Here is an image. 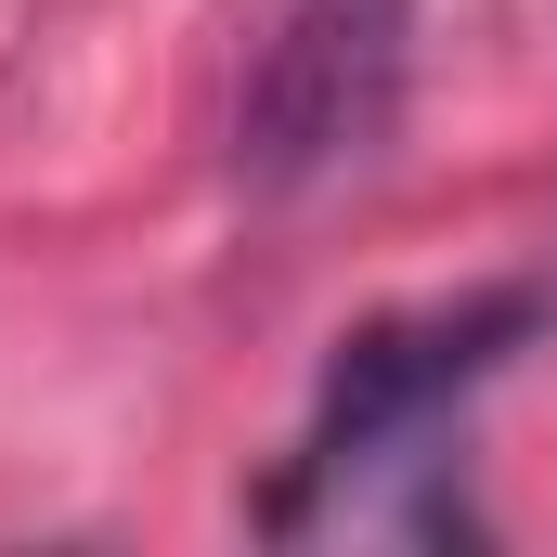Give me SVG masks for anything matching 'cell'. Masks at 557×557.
Segmentation results:
<instances>
[{
	"label": "cell",
	"mask_w": 557,
	"mask_h": 557,
	"mask_svg": "<svg viewBox=\"0 0 557 557\" xmlns=\"http://www.w3.org/2000/svg\"><path fill=\"white\" fill-rule=\"evenodd\" d=\"M545 324H557L545 273H506V285H467V298H428V311L350 324V337L324 350V389H311V416H298V454L273 467V493H260V532H298L324 493H363L376 467H416Z\"/></svg>",
	"instance_id": "cell-1"
},
{
	"label": "cell",
	"mask_w": 557,
	"mask_h": 557,
	"mask_svg": "<svg viewBox=\"0 0 557 557\" xmlns=\"http://www.w3.org/2000/svg\"><path fill=\"white\" fill-rule=\"evenodd\" d=\"M416 78V0H273L247 78H234V182L247 195H311L363 169Z\"/></svg>",
	"instance_id": "cell-2"
}]
</instances>
